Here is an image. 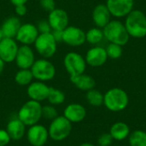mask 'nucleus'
<instances>
[{
    "label": "nucleus",
    "instance_id": "f257e3e1",
    "mask_svg": "<svg viewBox=\"0 0 146 146\" xmlns=\"http://www.w3.org/2000/svg\"><path fill=\"white\" fill-rule=\"evenodd\" d=\"M125 27L130 37L141 38L146 36V15L139 9H133L127 16Z\"/></svg>",
    "mask_w": 146,
    "mask_h": 146
},
{
    "label": "nucleus",
    "instance_id": "f03ea898",
    "mask_svg": "<svg viewBox=\"0 0 146 146\" xmlns=\"http://www.w3.org/2000/svg\"><path fill=\"white\" fill-rule=\"evenodd\" d=\"M104 36L110 42L123 46L127 44L129 40V34L126 29L125 25L120 21H110L104 28Z\"/></svg>",
    "mask_w": 146,
    "mask_h": 146
},
{
    "label": "nucleus",
    "instance_id": "7ed1b4c3",
    "mask_svg": "<svg viewBox=\"0 0 146 146\" xmlns=\"http://www.w3.org/2000/svg\"><path fill=\"white\" fill-rule=\"evenodd\" d=\"M42 107L39 102L30 99L20 108L17 117L27 127L38 124L42 118Z\"/></svg>",
    "mask_w": 146,
    "mask_h": 146
},
{
    "label": "nucleus",
    "instance_id": "20e7f679",
    "mask_svg": "<svg viewBox=\"0 0 146 146\" xmlns=\"http://www.w3.org/2000/svg\"><path fill=\"white\" fill-rule=\"evenodd\" d=\"M128 96L121 88H112L104 96V104L111 111H121L128 105Z\"/></svg>",
    "mask_w": 146,
    "mask_h": 146
},
{
    "label": "nucleus",
    "instance_id": "39448f33",
    "mask_svg": "<svg viewBox=\"0 0 146 146\" xmlns=\"http://www.w3.org/2000/svg\"><path fill=\"white\" fill-rule=\"evenodd\" d=\"M57 42L50 33H39L34 42V49L42 58H51L55 56L57 50Z\"/></svg>",
    "mask_w": 146,
    "mask_h": 146
},
{
    "label": "nucleus",
    "instance_id": "423d86ee",
    "mask_svg": "<svg viewBox=\"0 0 146 146\" xmlns=\"http://www.w3.org/2000/svg\"><path fill=\"white\" fill-rule=\"evenodd\" d=\"M71 131L72 123L63 115L57 116L52 120L48 127L50 139L56 142H60L66 139L70 135Z\"/></svg>",
    "mask_w": 146,
    "mask_h": 146
},
{
    "label": "nucleus",
    "instance_id": "0eeeda50",
    "mask_svg": "<svg viewBox=\"0 0 146 146\" xmlns=\"http://www.w3.org/2000/svg\"><path fill=\"white\" fill-rule=\"evenodd\" d=\"M33 78L36 80L46 82L53 80L56 76V69L55 65L46 58H40L35 60L32 68H30Z\"/></svg>",
    "mask_w": 146,
    "mask_h": 146
},
{
    "label": "nucleus",
    "instance_id": "6e6552de",
    "mask_svg": "<svg viewBox=\"0 0 146 146\" xmlns=\"http://www.w3.org/2000/svg\"><path fill=\"white\" fill-rule=\"evenodd\" d=\"M63 65L70 77H74L84 74L87 64L86 62L85 57H83L80 53L70 51L65 55Z\"/></svg>",
    "mask_w": 146,
    "mask_h": 146
},
{
    "label": "nucleus",
    "instance_id": "1a4fd4ad",
    "mask_svg": "<svg viewBox=\"0 0 146 146\" xmlns=\"http://www.w3.org/2000/svg\"><path fill=\"white\" fill-rule=\"evenodd\" d=\"M26 134L28 143L32 146H44L50 138L48 128L38 123L29 127Z\"/></svg>",
    "mask_w": 146,
    "mask_h": 146
},
{
    "label": "nucleus",
    "instance_id": "9d476101",
    "mask_svg": "<svg viewBox=\"0 0 146 146\" xmlns=\"http://www.w3.org/2000/svg\"><path fill=\"white\" fill-rule=\"evenodd\" d=\"M62 42L73 47L80 46L86 42V33L78 27L68 26L62 31Z\"/></svg>",
    "mask_w": 146,
    "mask_h": 146
},
{
    "label": "nucleus",
    "instance_id": "9b49d317",
    "mask_svg": "<svg viewBox=\"0 0 146 146\" xmlns=\"http://www.w3.org/2000/svg\"><path fill=\"white\" fill-rule=\"evenodd\" d=\"M38 35L39 32L36 25L33 23H24L21 24L15 38L21 44L31 45L34 44Z\"/></svg>",
    "mask_w": 146,
    "mask_h": 146
},
{
    "label": "nucleus",
    "instance_id": "f8f14e48",
    "mask_svg": "<svg viewBox=\"0 0 146 146\" xmlns=\"http://www.w3.org/2000/svg\"><path fill=\"white\" fill-rule=\"evenodd\" d=\"M35 54L30 45L19 46L15 62L19 69H30L35 62Z\"/></svg>",
    "mask_w": 146,
    "mask_h": 146
},
{
    "label": "nucleus",
    "instance_id": "ddd939ff",
    "mask_svg": "<svg viewBox=\"0 0 146 146\" xmlns=\"http://www.w3.org/2000/svg\"><path fill=\"white\" fill-rule=\"evenodd\" d=\"M18 49L19 45L15 38H3L0 40V58L5 63L15 62Z\"/></svg>",
    "mask_w": 146,
    "mask_h": 146
},
{
    "label": "nucleus",
    "instance_id": "4468645a",
    "mask_svg": "<svg viewBox=\"0 0 146 146\" xmlns=\"http://www.w3.org/2000/svg\"><path fill=\"white\" fill-rule=\"evenodd\" d=\"M133 0H107L106 6L109 9L111 15L115 17L127 16L133 8Z\"/></svg>",
    "mask_w": 146,
    "mask_h": 146
},
{
    "label": "nucleus",
    "instance_id": "2eb2a0df",
    "mask_svg": "<svg viewBox=\"0 0 146 146\" xmlns=\"http://www.w3.org/2000/svg\"><path fill=\"white\" fill-rule=\"evenodd\" d=\"M47 21L52 31H63L69 26V17L68 13L64 9L59 8H56L52 11L49 12Z\"/></svg>",
    "mask_w": 146,
    "mask_h": 146
},
{
    "label": "nucleus",
    "instance_id": "dca6fc26",
    "mask_svg": "<svg viewBox=\"0 0 146 146\" xmlns=\"http://www.w3.org/2000/svg\"><path fill=\"white\" fill-rule=\"evenodd\" d=\"M50 87L45 82L35 80L27 86V93L31 100L37 102H43L47 100Z\"/></svg>",
    "mask_w": 146,
    "mask_h": 146
},
{
    "label": "nucleus",
    "instance_id": "f3484780",
    "mask_svg": "<svg viewBox=\"0 0 146 146\" xmlns=\"http://www.w3.org/2000/svg\"><path fill=\"white\" fill-rule=\"evenodd\" d=\"M108 55L106 50L100 46H95L91 48L86 55L85 60L87 65L91 67L103 66L108 60Z\"/></svg>",
    "mask_w": 146,
    "mask_h": 146
},
{
    "label": "nucleus",
    "instance_id": "a211bd4d",
    "mask_svg": "<svg viewBox=\"0 0 146 146\" xmlns=\"http://www.w3.org/2000/svg\"><path fill=\"white\" fill-rule=\"evenodd\" d=\"M86 115V110L84 106L80 104H70L63 111V116L71 123H78L82 121Z\"/></svg>",
    "mask_w": 146,
    "mask_h": 146
},
{
    "label": "nucleus",
    "instance_id": "6ab92c4d",
    "mask_svg": "<svg viewBox=\"0 0 146 146\" xmlns=\"http://www.w3.org/2000/svg\"><path fill=\"white\" fill-rule=\"evenodd\" d=\"M92 21L97 27L104 28L110 21L111 14L106 4H98L92 10Z\"/></svg>",
    "mask_w": 146,
    "mask_h": 146
},
{
    "label": "nucleus",
    "instance_id": "aec40b11",
    "mask_svg": "<svg viewBox=\"0 0 146 146\" xmlns=\"http://www.w3.org/2000/svg\"><path fill=\"white\" fill-rule=\"evenodd\" d=\"M6 131L8 132L11 140L18 141L21 140L27 133V126L18 119L13 118L9 121L6 126Z\"/></svg>",
    "mask_w": 146,
    "mask_h": 146
},
{
    "label": "nucleus",
    "instance_id": "412c9836",
    "mask_svg": "<svg viewBox=\"0 0 146 146\" xmlns=\"http://www.w3.org/2000/svg\"><path fill=\"white\" fill-rule=\"evenodd\" d=\"M21 26V22L18 16H9L3 21L1 27L3 38H15L19 28Z\"/></svg>",
    "mask_w": 146,
    "mask_h": 146
},
{
    "label": "nucleus",
    "instance_id": "4be33fe9",
    "mask_svg": "<svg viewBox=\"0 0 146 146\" xmlns=\"http://www.w3.org/2000/svg\"><path fill=\"white\" fill-rule=\"evenodd\" d=\"M70 80L78 89L81 91L87 92L93 89L96 86L95 80L92 76L86 74L85 73L74 77H70Z\"/></svg>",
    "mask_w": 146,
    "mask_h": 146
},
{
    "label": "nucleus",
    "instance_id": "5701e85b",
    "mask_svg": "<svg viewBox=\"0 0 146 146\" xmlns=\"http://www.w3.org/2000/svg\"><path fill=\"white\" fill-rule=\"evenodd\" d=\"M110 135L112 136L113 139L115 140H124L130 133V129L128 126L124 122H116L115 123L110 131Z\"/></svg>",
    "mask_w": 146,
    "mask_h": 146
},
{
    "label": "nucleus",
    "instance_id": "b1692460",
    "mask_svg": "<svg viewBox=\"0 0 146 146\" xmlns=\"http://www.w3.org/2000/svg\"><path fill=\"white\" fill-rule=\"evenodd\" d=\"M33 79L31 69H19L15 75V81L21 86H28L33 82Z\"/></svg>",
    "mask_w": 146,
    "mask_h": 146
},
{
    "label": "nucleus",
    "instance_id": "393cba45",
    "mask_svg": "<svg viewBox=\"0 0 146 146\" xmlns=\"http://www.w3.org/2000/svg\"><path fill=\"white\" fill-rule=\"evenodd\" d=\"M104 38V32L99 27L91 28L86 33V41L91 44H97L100 43Z\"/></svg>",
    "mask_w": 146,
    "mask_h": 146
},
{
    "label": "nucleus",
    "instance_id": "a878e982",
    "mask_svg": "<svg viewBox=\"0 0 146 146\" xmlns=\"http://www.w3.org/2000/svg\"><path fill=\"white\" fill-rule=\"evenodd\" d=\"M47 100L51 105H60L65 101V94L62 91L57 88L50 87Z\"/></svg>",
    "mask_w": 146,
    "mask_h": 146
},
{
    "label": "nucleus",
    "instance_id": "bb28decb",
    "mask_svg": "<svg viewBox=\"0 0 146 146\" xmlns=\"http://www.w3.org/2000/svg\"><path fill=\"white\" fill-rule=\"evenodd\" d=\"M86 97L87 102L94 107H99L104 104V95L94 88L87 91Z\"/></svg>",
    "mask_w": 146,
    "mask_h": 146
},
{
    "label": "nucleus",
    "instance_id": "cd10ccee",
    "mask_svg": "<svg viewBox=\"0 0 146 146\" xmlns=\"http://www.w3.org/2000/svg\"><path fill=\"white\" fill-rule=\"evenodd\" d=\"M131 146H146V133L141 130L134 131L129 137Z\"/></svg>",
    "mask_w": 146,
    "mask_h": 146
},
{
    "label": "nucleus",
    "instance_id": "c85d7f7f",
    "mask_svg": "<svg viewBox=\"0 0 146 146\" xmlns=\"http://www.w3.org/2000/svg\"><path fill=\"white\" fill-rule=\"evenodd\" d=\"M105 50H106L108 57H110L111 59H118L122 55L121 46L119 44H116L110 43Z\"/></svg>",
    "mask_w": 146,
    "mask_h": 146
},
{
    "label": "nucleus",
    "instance_id": "c756f323",
    "mask_svg": "<svg viewBox=\"0 0 146 146\" xmlns=\"http://www.w3.org/2000/svg\"><path fill=\"white\" fill-rule=\"evenodd\" d=\"M57 116H58V112L54 105L49 104L42 107V118L52 121Z\"/></svg>",
    "mask_w": 146,
    "mask_h": 146
},
{
    "label": "nucleus",
    "instance_id": "7c9ffc66",
    "mask_svg": "<svg viewBox=\"0 0 146 146\" xmlns=\"http://www.w3.org/2000/svg\"><path fill=\"white\" fill-rule=\"evenodd\" d=\"M39 4L40 7L47 12H50L54 9H56L55 0H39Z\"/></svg>",
    "mask_w": 146,
    "mask_h": 146
},
{
    "label": "nucleus",
    "instance_id": "2f4dec72",
    "mask_svg": "<svg viewBox=\"0 0 146 146\" xmlns=\"http://www.w3.org/2000/svg\"><path fill=\"white\" fill-rule=\"evenodd\" d=\"M37 28H38L39 33H50L52 31L47 20L40 21L37 25Z\"/></svg>",
    "mask_w": 146,
    "mask_h": 146
},
{
    "label": "nucleus",
    "instance_id": "473e14b6",
    "mask_svg": "<svg viewBox=\"0 0 146 146\" xmlns=\"http://www.w3.org/2000/svg\"><path fill=\"white\" fill-rule=\"evenodd\" d=\"M113 138L110 133H104L102 134L98 140L99 146H110L112 143Z\"/></svg>",
    "mask_w": 146,
    "mask_h": 146
},
{
    "label": "nucleus",
    "instance_id": "72a5a7b5",
    "mask_svg": "<svg viewBox=\"0 0 146 146\" xmlns=\"http://www.w3.org/2000/svg\"><path fill=\"white\" fill-rule=\"evenodd\" d=\"M11 141V139L6 129H0V146H7Z\"/></svg>",
    "mask_w": 146,
    "mask_h": 146
},
{
    "label": "nucleus",
    "instance_id": "f704fd0d",
    "mask_svg": "<svg viewBox=\"0 0 146 146\" xmlns=\"http://www.w3.org/2000/svg\"><path fill=\"white\" fill-rule=\"evenodd\" d=\"M15 12L18 17H22L25 16L27 13V8L26 4H20L15 6Z\"/></svg>",
    "mask_w": 146,
    "mask_h": 146
},
{
    "label": "nucleus",
    "instance_id": "c9c22d12",
    "mask_svg": "<svg viewBox=\"0 0 146 146\" xmlns=\"http://www.w3.org/2000/svg\"><path fill=\"white\" fill-rule=\"evenodd\" d=\"M51 33L54 36V38L57 43L62 42V31L54 30V31H51Z\"/></svg>",
    "mask_w": 146,
    "mask_h": 146
},
{
    "label": "nucleus",
    "instance_id": "e433bc0d",
    "mask_svg": "<svg viewBox=\"0 0 146 146\" xmlns=\"http://www.w3.org/2000/svg\"><path fill=\"white\" fill-rule=\"evenodd\" d=\"M9 1L14 6H16L20 4H26L28 0H9Z\"/></svg>",
    "mask_w": 146,
    "mask_h": 146
},
{
    "label": "nucleus",
    "instance_id": "4c0bfd02",
    "mask_svg": "<svg viewBox=\"0 0 146 146\" xmlns=\"http://www.w3.org/2000/svg\"><path fill=\"white\" fill-rule=\"evenodd\" d=\"M4 66H5V62L0 58V75L2 74V73L3 72L4 69Z\"/></svg>",
    "mask_w": 146,
    "mask_h": 146
},
{
    "label": "nucleus",
    "instance_id": "58836bf2",
    "mask_svg": "<svg viewBox=\"0 0 146 146\" xmlns=\"http://www.w3.org/2000/svg\"><path fill=\"white\" fill-rule=\"evenodd\" d=\"M80 146H94L92 144H90V143H83L81 144Z\"/></svg>",
    "mask_w": 146,
    "mask_h": 146
},
{
    "label": "nucleus",
    "instance_id": "ea45409f",
    "mask_svg": "<svg viewBox=\"0 0 146 146\" xmlns=\"http://www.w3.org/2000/svg\"><path fill=\"white\" fill-rule=\"evenodd\" d=\"M3 38V34H2V32H1V27H0V40Z\"/></svg>",
    "mask_w": 146,
    "mask_h": 146
}]
</instances>
